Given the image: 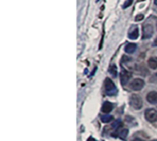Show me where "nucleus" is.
Returning <instances> with one entry per match:
<instances>
[{"label": "nucleus", "instance_id": "nucleus-6", "mask_svg": "<svg viewBox=\"0 0 157 141\" xmlns=\"http://www.w3.org/2000/svg\"><path fill=\"white\" fill-rule=\"evenodd\" d=\"M128 37L131 40H136L139 37V29L136 25H132L128 32Z\"/></svg>", "mask_w": 157, "mask_h": 141}, {"label": "nucleus", "instance_id": "nucleus-18", "mask_svg": "<svg viewBox=\"0 0 157 141\" xmlns=\"http://www.w3.org/2000/svg\"><path fill=\"white\" fill-rule=\"evenodd\" d=\"M86 141H98V140H96V139H95L94 138L90 137V138H89V139H87V140H86Z\"/></svg>", "mask_w": 157, "mask_h": 141}, {"label": "nucleus", "instance_id": "nucleus-5", "mask_svg": "<svg viewBox=\"0 0 157 141\" xmlns=\"http://www.w3.org/2000/svg\"><path fill=\"white\" fill-rule=\"evenodd\" d=\"M144 81L142 79H134L130 84L131 89L135 91H141L144 88Z\"/></svg>", "mask_w": 157, "mask_h": 141}, {"label": "nucleus", "instance_id": "nucleus-20", "mask_svg": "<svg viewBox=\"0 0 157 141\" xmlns=\"http://www.w3.org/2000/svg\"><path fill=\"white\" fill-rule=\"evenodd\" d=\"M155 4L157 6V0H155Z\"/></svg>", "mask_w": 157, "mask_h": 141}, {"label": "nucleus", "instance_id": "nucleus-14", "mask_svg": "<svg viewBox=\"0 0 157 141\" xmlns=\"http://www.w3.org/2000/svg\"><path fill=\"white\" fill-rule=\"evenodd\" d=\"M113 120V116L111 115H103L101 116V121L103 123H109L110 121Z\"/></svg>", "mask_w": 157, "mask_h": 141}, {"label": "nucleus", "instance_id": "nucleus-8", "mask_svg": "<svg viewBox=\"0 0 157 141\" xmlns=\"http://www.w3.org/2000/svg\"><path fill=\"white\" fill-rule=\"evenodd\" d=\"M146 100L148 103L152 104L157 103V92L156 91H151L146 95Z\"/></svg>", "mask_w": 157, "mask_h": 141}, {"label": "nucleus", "instance_id": "nucleus-7", "mask_svg": "<svg viewBox=\"0 0 157 141\" xmlns=\"http://www.w3.org/2000/svg\"><path fill=\"white\" fill-rule=\"evenodd\" d=\"M131 77H132V73H130L127 70L122 69L121 72V84L126 85L128 83L129 79H131Z\"/></svg>", "mask_w": 157, "mask_h": 141}, {"label": "nucleus", "instance_id": "nucleus-16", "mask_svg": "<svg viewBox=\"0 0 157 141\" xmlns=\"http://www.w3.org/2000/svg\"><path fill=\"white\" fill-rule=\"evenodd\" d=\"M132 1L133 0H128L125 4H124V6H123V7H128L129 6H131V4L132 3Z\"/></svg>", "mask_w": 157, "mask_h": 141}, {"label": "nucleus", "instance_id": "nucleus-12", "mask_svg": "<svg viewBox=\"0 0 157 141\" xmlns=\"http://www.w3.org/2000/svg\"><path fill=\"white\" fill-rule=\"evenodd\" d=\"M148 66L152 69H156L157 68V57H151L148 60Z\"/></svg>", "mask_w": 157, "mask_h": 141}, {"label": "nucleus", "instance_id": "nucleus-2", "mask_svg": "<svg viewBox=\"0 0 157 141\" xmlns=\"http://www.w3.org/2000/svg\"><path fill=\"white\" fill-rule=\"evenodd\" d=\"M130 104L135 110H140L143 107V100L139 95L133 94L130 98Z\"/></svg>", "mask_w": 157, "mask_h": 141}, {"label": "nucleus", "instance_id": "nucleus-15", "mask_svg": "<svg viewBox=\"0 0 157 141\" xmlns=\"http://www.w3.org/2000/svg\"><path fill=\"white\" fill-rule=\"evenodd\" d=\"M143 18H144V15L141 14V15H137V16H136L135 20H136V21H140V20H142Z\"/></svg>", "mask_w": 157, "mask_h": 141}, {"label": "nucleus", "instance_id": "nucleus-9", "mask_svg": "<svg viewBox=\"0 0 157 141\" xmlns=\"http://www.w3.org/2000/svg\"><path fill=\"white\" fill-rule=\"evenodd\" d=\"M137 50V45L135 43H128L126 46H125V52L127 54H133L135 51Z\"/></svg>", "mask_w": 157, "mask_h": 141}, {"label": "nucleus", "instance_id": "nucleus-19", "mask_svg": "<svg viewBox=\"0 0 157 141\" xmlns=\"http://www.w3.org/2000/svg\"><path fill=\"white\" fill-rule=\"evenodd\" d=\"M133 141H144L143 139H135Z\"/></svg>", "mask_w": 157, "mask_h": 141}, {"label": "nucleus", "instance_id": "nucleus-1", "mask_svg": "<svg viewBox=\"0 0 157 141\" xmlns=\"http://www.w3.org/2000/svg\"><path fill=\"white\" fill-rule=\"evenodd\" d=\"M104 87H105V91H106L108 95H115L118 92V90H117L114 82L110 79H109V78H107L105 79Z\"/></svg>", "mask_w": 157, "mask_h": 141}, {"label": "nucleus", "instance_id": "nucleus-3", "mask_svg": "<svg viewBox=\"0 0 157 141\" xmlns=\"http://www.w3.org/2000/svg\"><path fill=\"white\" fill-rule=\"evenodd\" d=\"M154 34V26L150 23H145L143 26V39H149Z\"/></svg>", "mask_w": 157, "mask_h": 141}, {"label": "nucleus", "instance_id": "nucleus-10", "mask_svg": "<svg viewBox=\"0 0 157 141\" xmlns=\"http://www.w3.org/2000/svg\"><path fill=\"white\" fill-rule=\"evenodd\" d=\"M112 109H113V105H112V103H110L109 102H105L104 103H103V105H102V112L103 113H106V114H108V113H109V112H111L112 111Z\"/></svg>", "mask_w": 157, "mask_h": 141}, {"label": "nucleus", "instance_id": "nucleus-11", "mask_svg": "<svg viewBox=\"0 0 157 141\" xmlns=\"http://www.w3.org/2000/svg\"><path fill=\"white\" fill-rule=\"evenodd\" d=\"M128 129L127 128H121V129H118L117 130V135L121 138V139H126V137L128 136Z\"/></svg>", "mask_w": 157, "mask_h": 141}, {"label": "nucleus", "instance_id": "nucleus-4", "mask_svg": "<svg viewBox=\"0 0 157 141\" xmlns=\"http://www.w3.org/2000/svg\"><path fill=\"white\" fill-rule=\"evenodd\" d=\"M144 116L148 122L155 123L157 121V111L155 109H153V108L147 109L144 112Z\"/></svg>", "mask_w": 157, "mask_h": 141}, {"label": "nucleus", "instance_id": "nucleus-17", "mask_svg": "<svg viewBox=\"0 0 157 141\" xmlns=\"http://www.w3.org/2000/svg\"><path fill=\"white\" fill-rule=\"evenodd\" d=\"M153 46H157V37L155 38V40L154 41V43H153Z\"/></svg>", "mask_w": 157, "mask_h": 141}, {"label": "nucleus", "instance_id": "nucleus-13", "mask_svg": "<svg viewBox=\"0 0 157 141\" xmlns=\"http://www.w3.org/2000/svg\"><path fill=\"white\" fill-rule=\"evenodd\" d=\"M109 73H110V75L113 77V78H116L117 76H118V69H117V66H115V65H111L110 66H109Z\"/></svg>", "mask_w": 157, "mask_h": 141}]
</instances>
